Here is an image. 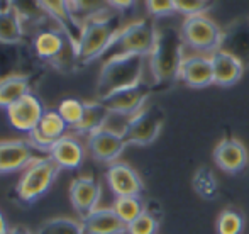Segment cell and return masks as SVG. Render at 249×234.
Here are the masks:
<instances>
[{"mask_svg": "<svg viewBox=\"0 0 249 234\" xmlns=\"http://www.w3.org/2000/svg\"><path fill=\"white\" fill-rule=\"evenodd\" d=\"M166 121V114L156 104L144 106L138 114L127 119L124 129L121 131L125 144L148 146L160 136Z\"/></svg>", "mask_w": 249, "mask_h": 234, "instance_id": "cell-8", "label": "cell"}, {"mask_svg": "<svg viewBox=\"0 0 249 234\" xmlns=\"http://www.w3.org/2000/svg\"><path fill=\"white\" fill-rule=\"evenodd\" d=\"M153 85L146 82H139L136 85H131L127 89L117 90L110 93L108 97L102 99L100 102L110 110V114H119V116L132 117L144 107L146 100L149 99Z\"/></svg>", "mask_w": 249, "mask_h": 234, "instance_id": "cell-9", "label": "cell"}, {"mask_svg": "<svg viewBox=\"0 0 249 234\" xmlns=\"http://www.w3.org/2000/svg\"><path fill=\"white\" fill-rule=\"evenodd\" d=\"M33 50L41 61L50 63L59 70L76 65L75 44L58 26L37 29L33 37Z\"/></svg>", "mask_w": 249, "mask_h": 234, "instance_id": "cell-5", "label": "cell"}, {"mask_svg": "<svg viewBox=\"0 0 249 234\" xmlns=\"http://www.w3.org/2000/svg\"><path fill=\"white\" fill-rule=\"evenodd\" d=\"M68 129L70 126L63 121L58 110H46L39 126L33 132H29V141L33 143V146L37 151H43L48 155L51 146L56 141H59L63 136L68 134Z\"/></svg>", "mask_w": 249, "mask_h": 234, "instance_id": "cell-15", "label": "cell"}, {"mask_svg": "<svg viewBox=\"0 0 249 234\" xmlns=\"http://www.w3.org/2000/svg\"><path fill=\"white\" fill-rule=\"evenodd\" d=\"M180 80L190 89H205L213 85V70L210 56L185 54L180 66Z\"/></svg>", "mask_w": 249, "mask_h": 234, "instance_id": "cell-18", "label": "cell"}, {"mask_svg": "<svg viewBox=\"0 0 249 234\" xmlns=\"http://www.w3.org/2000/svg\"><path fill=\"white\" fill-rule=\"evenodd\" d=\"M24 37V20L14 2H0V44L17 46Z\"/></svg>", "mask_w": 249, "mask_h": 234, "instance_id": "cell-23", "label": "cell"}, {"mask_svg": "<svg viewBox=\"0 0 249 234\" xmlns=\"http://www.w3.org/2000/svg\"><path fill=\"white\" fill-rule=\"evenodd\" d=\"M48 156L59 166V170H76L85 160V146L76 136L66 134L51 146Z\"/></svg>", "mask_w": 249, "mask_h": 234, "instance_id": "cell-19", "label": "cell"}, {"mask_svg": "<svg viewBox=\"0 0 249 234\" xmlns=\"http://www.w3.org/2000/svg\"><path fill=\"white\" fill-rule=\"evenodd\" d=\"M9 224H7L5 217H3V214L0 212V234H9Z\"/></svg>", "mask_w": 249, "mask_h": 234, "instance_id": "cell-35", "label": "cell"}, {"mask_svg": "<svg viewBox=\"0 0 249 234\" xmlns=\"http://www.w3.org/2000/svg\"><path fill=\"white\" fill-rule=\"evenodd\" d=\"M112 209L125 224H131L146 211V204L141 197H115Z\"/></svg>", "mask_w": 249, "mask_h": 234, "instance_id": "cell-28", "label": "cell"}, {"mask_svg": "<svg viewBox=\"0 0 249 234\" xmlns=\"http://www.w3.org/2000/svg\"><path fill=\"white\" fill-rule=\"evenodd\" d=\"M34 234H83L82 224L70 217H54L41 224Z\"/></svg>", "mask_w": 249, "mask_h": 234, "instance_id": "cell-31", "label": "cell"}, {"mask_svg": "<svg viewBox=\"0 0 249 234\" xmlns=\"http://www.w3.org/2000/svg\"><path fill=\"white\" fill-rule=\"evenodd\" d=\"M244 228H246V217H244V214L239 209L226 207L217 216V234H243Z\"/></svg>", "mask_w": 249, "mask_h": 234, "instance_id": "cell-27", "label": "cell"}, {"mask_svg": "<svg viewBox=\"0 0 249 234\" xmlns=\"http://www.w3.org/2000/svg\"><path fill=\"white\" fill-rule=\"evenodd\" d=\"M185 43L180 29L173 26L158 27L156 43L149 54L153 90H168L180 80V66L185 54Z\"/></svg>", "mask_w": 249, "mask_h": 234, "instance_id": "cell-1", "label": "cell"}, {"mask_svg": "<svg viewBox=\"0 0 249 234\" xmlns=\"http://www.w3.org/2000/svg\"><path fill=\"white\" fill-rule=\"evenodd\" d=\"M110 117V110L100 102V100H93V102H85V112L73 131L76 134H85L90 136L92 132L99 131V129L105 127V122Z\"/></svg>", "mask_w": 249, "mask_h": 234, "instance_id": "cell-25", "label": "cell"}, {"mask_svg": "<svg viewBox=\"0 0 249 234\" xmlns=\"http://www.w3.org/2000/svg\"><path fill=\"white\" fill-rule=\"evenodd\" d=\"M177 14H183L185 17L195 16H207L213 7L212 2H203V0H175Z\"/></svg>", "mask_w": 249, "mask_h": 234, "instance_id": "cell-32", "label": "cell"}, {"mask_svg": "<svg viewBox=\"0 0 249 234\" xmlns=\"http://www.w3.org/2000/svg\"><path fill=\"white\" fill-rule=\"evenodd\" d=\"M39 5H41V9L46 12V16L51 17L56 22V26L68 36V39L75 44V50H76V44H78V41H80L83 24L80 22L75 17V14L71 12L68 2H39Z\"/></svg>", "mask_w": 249, "mask_h": 234, "instance_id": "cell-21", "label": "cell"}, {"mask_svg": "<svg viewBox=\"0 0 249 234\" xmlns=\"http://www.w3.org/2000/svg\"><path fill=\"white\" fill-rule=\"evenodd\" d=\"M180 33L185 46L194 50L197 54L210 56L222 46L224 27H220L209 16L185 17Z\"/></svg>", "mask_w": 249, "mask_h": 234, "instance_id": "cell-7", "label": "cell"}, {"mask_svg": "<svg viewBox=\"0 0 249 234\" xmlns=\"http://www.w3.org/2000/svg\"><path fill=\"white\" fill-rule=\"evenodd\" d=\"M56 110L70 127L75 129L82 121L83 112H85V102H82L80 99H75V97H68V99H63L58 104Z\"/></svg>", "mask_w": 249, "mask_h": 234, "instance_id": "cell-30", "label": "cell"}, {"mask_svg": "<svg viewBox=\"0 0 249 234\" xmlns=\"http://www.w3.org/2000/svg\"><path fill=\"white\" fill-rule=\"evenodd\" d=\"M213 163L219 166L222 172L229 173V175H236V173L243 172L249 163L248 149L243 143L237 138H224L217 143L212 153Z\"/></svg>", "mask_w": 249, "mask_h": 234, "instance_id": "cell-14", "label": "cell"}, {"mask_svg": "<svg viewBox=\"0 0 249 234\" xmlns=\"http://www.w3.org/2000/svg\"><path fill=\"white\" fill-rule=\"evenodd\" d=\"M125 146L127 144L121 132L108 127H102L87 136V148H89L92 158L100 163H110V165L115 163L119 156L124 153Z\"/></svg>", "mask_w": 249, "mask_h": 234, "instance_id": "cell-12", "label": "cell"}, {"mask_svg": "<svg viewBox=\"0 0 249 234\" xmlns=\"http://www.w3.org/2000/svg\"><path fill=\"white\" fill-rule=\"evenodd\" d=\"M58 173L59 166L50 156H37L34 162L26 166V170L19 177V181L16 185V194L19 200L24 204H33L39 200L54 183Z\"/></svg>", "mask_w": 249, "mask_h": 234, "instance_id": "cell-6", "label": "cell"}, {"mask_svg": "<svg viewBox=\"0 0 249 234\" xmlns=\"http://www.w3.org/2000/svg\"><path fill=\"white\" fill-rule=\"evenodd\" d=\"M220 50L239 59L244 68H249V16L237 17L224 27Z\"/></svg>", "mask_w": 249, "mask_h": 234, "instance_id": "cell-16", "label": "cell"}, {"mask_svg": "<svg viewBox=\"0 0 249 234\" xmlns=\"http://www.w3.org/2000/svg\"><path fill=\"white\" fill-rule=\"evenodd\" d=\"M9 234H34L31 229L24 228V226H14L12 229L9 231Z\"/></svg>", "mask_w": 249, "mask_h": 234, "instance_id": "cell-34", "label": "cell"}, {"mask_svg": "<svg viewBox=\"0 0 249 234\" xmlns=\"http://www.w3.org/2000/svg\"><path fill=\"white\" fill-rule=\"evenodd\" d=\"M160 222H161L160 214H156L146 204V211L136 221L127 224V234H158V231H160Z\"/></svg>", "mask_w": 249, "mask_h": 234, "instance_id": "cell-29", "label": "cell"}, {"mask_svg": "<svg viewBox=\"0 0 249 234\" xmlns=\"http://www.w3.org/2000/svg\"><path fill=\"white\" fill-rule=\"evenodd\" d=\"M121 16L108 7L105 12L92 17L83 24L80 41L76 44V65H89L99 58H104L114 41L115 34L121 31Z\"/></svg>", "mask_w": 249, "mask_h": 234, "instance_id": "cell-2", "label": "cell"}, {"mask_svg": "<svg viewBox=\"0 0 249 234\" xmlns=\"http://www.w3.org/2000/svg\"><path fill=\"white\" fill-rule=\"evenodd\" d=\"M192 187L203 200H215L219 197V181L210 166H198L192 177Z\"/></svg>", "mask_w": 249, "mask_h": 234, "instance_id": "cell-26", "label": "cell"}, {"mask_svg": "<svg viewBox=\"0 0 249 234\" xmlns=\"http://www.w3.org/2000/svg\"><path fill=\"white\" fill-rule=\"evenodd\" d=\"M31 93L29 76L22 73H9L0 78V109H9L12 104Z\"/></svg>", "mask_w": 249, "mask_h": 234, "instance_id": "cell-24", "label": "cell"}, {"mask_svg": "<svg viewBox=\"0 0 249 234\" xmlns=\"http://www.w3.org/2000/svg\"><path fill=\"white\" fill-rule=\"evenodd\" d=\"M5 112L9 124L16 131L29 134L39 126L46 109H44L39 97L34 95V93H27L20 100H17L16 104H12Z\"/></svg>", "mask_w": 249, "mask_h": 234, "instance_id": "cell-11", "label": "cell"}, {"mask_svg": "<svg viewBox=\"0 0 249 234\" xmlns=\"http://www.w3.org/2000/svg\"><path fill=\"white\" fill-rule=\"evenodd\" d=\"M146 10L151 17H166L177 14L175 0H149L146 2Z\"/></svg>", "mask_w": 249, "mask_h": 234, "instance_id": "cell-33", "label": "cell"}, {"mask_svg": "<svg viewBox=\"0 0 249 234\" xmlns=\"http://www.w3.org/2000/svg\"><path fill=\"white\" fill-rule=\"evenodd\" d=\"M102 187L93 177H78L70 183V200L80 217H85L99 207Z\"/></svg>", "mask_w": 249, "mask_h": 234, "instance_id": "cell-17", "label": "cell"}, {"mask_svg": "<svg viewBox=\"0 0 249 234\" xmlns=\"http://www.w3.org/2000/svg\"><path fill=\"white\" fill-rule=\"evenodd\" d=\"M158 27L153 19L132 20L121 27L115 34L114 41L110 43L108 50L104 54V61L114 56H124V54H139V56H149L156 43Z\"/></svg>", "mask_w": 249, "mask_h": 234, "instance_id": "cell-4", "label": "cell"}, {"mask_svg": "<svg viewBox=\"0 0 249 234\" xmlns=\"http://www.w3.org/2000/svg\"><path fill=\"white\" fill-rule=\"evenodd\" d=\"M83 234H127V224L112 207H97L80 221Z\"/></svg>", "mask_w": 249, "mask_h": 234, "instance_id": "cell-20", "label": "cell"}, {"mask_svg": "<svg viewBox=\"0 0 249 234\" xmlns=\"http://www.w3.org/2000/svg\"><path fill=\"white\" fill-rule=\"evenodd\" d=\"M213 70V83L219 87H232L243 78L244 65L227 51L219 50L213 54H210Z\"/></svg>", "mask_w": 249, "mask_h": 234, "instance_id": "cell-22", "label": "cell"}, {"mask_svg": "<svg viewBox=\"0 0 249 234\" xmlns=\"http://www.w3.org/2000/svg\"><path fill=\"white\" fill-rule=\"evenodd\" d=\"M105 180L115 197H141L144 192V183L139 173L127 163L115 162L108 165Z\"/></svg>", "mask_w": 249, "mask_h": 234, "instance_id": "cell-13", "label": "cell"}, {"mask_svg": "<svg viewBox=\"0 0 249 234\" xmlns=\"http://www.w3.org/2000/svg\"><path fill=\"white\" fill-rule=\"evenodd\" d=\"M146 56L139 54H124L114 56L104 61L97 80V97L99 100L108 97L117 90L127 89L131 85L142 82V70H144Z\"/></svg>", "mask_w": 249, "mask_h": 234, "instance_id": "cell-3", "label": "cell"}, {"mask_svg": "<svg viewBox=\"0 0 249 234\" xmlns=\"http://www.w3.org/2000/svg\"><path fill=\"white\" fill-rule=\"evenodd\" d=\"M37 149L29 139H3L0 141V175L24 172L37 158Z\"/></svg>", "mask_w": 249, "mask_h": 234, "instance_id": "cell-10", "label": "cell"}]
</instances>
